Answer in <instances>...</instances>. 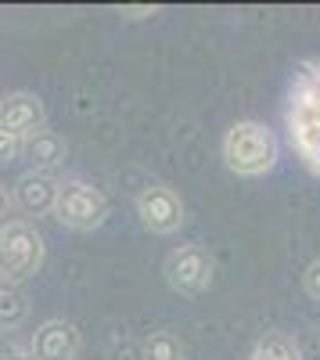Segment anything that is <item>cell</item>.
<instances>
[{"instance_id":"obj_1","label":"cell","mask_w":320,"mask_h":360,"mask_svg":"<svg viewBox=\"0 0 320 360\" xmlns=\"http://www.w3.org/2000/svg\"><path fill=\"white\" fill-rule=\"evenodd\" d=\"M223 162L238 176H263L277 166V137L267 123L241 119L223 137Z\"/></svg>"},{"instance_id":"obj_2","label":"cell","mask_w":320,"mask_h":360,"mask_svg":"<svg viewBox=\"0 0 320 360\" xmlns=\"http://www.w3.org/2000/svg\"><path fill=\"white\" fill-rule=\"evenodd\" d=\"M44 259H47V242L33 220L0 224V281L22 285L36 278Z\"/></svg>"},{"instance_id":"obj_3","label":"cell","mask_w":320,"mask_h":360,"mask_svg":"<svg viewBox=\"0 0 320 360\" xmlns=\"http://www.w3.org/2000/svg\"><path fill=\"white\" fill-rule=\"evenodd\" d=\"M54 220L69 231H98L108 220V198L91 180H62L54 202Z\"/></svg>"},{"instance_id":"obj_4","label":"cell","mask_w":320,"mask_h":360,"mask_svg":"<svg viewBox=\"0 0 320 360\" xmlns=\"http://www.w3.org/2000/svg\"><path fill=\"white\" fill-rule=\"evenodd\" d=\"M162 274H166V285L180 295H201L213 278H216V263L213 256L201 249V245H180L173 249L162 263Z\"/></svg>"},{"instance_id":"obj_5","label":"cell","mask_w":320,"mask_h":360,"mask_svg":"<svg viewBox=\"0 0 320 360\" xmlns=\"http://www.w3.org/2000/svg\"><path fill=\"white\" fill-rule=\"evenodd\" d=\"M137 217L152 234H177L184 227V198L169 184H148L137 195Z\"/></svg>"},{"instance_id":"obj_6","label":"cell","mask_w":320,"mask_h":360,"mask_svg":"<svg viewBox=\"0 0 320 360\" xmlns=\"http://www.w3.org/2000/svg\"><path fill=\"white\" fill-rule=\"evenodd\" d=\"M0 127L8 134H15L18 141H29L33 134L47 130V108L40 101V94L33 90H11L0 98Z\"/></svg>"},{"instance_id":"obj_7","label":"cell","mask_w":320,"mask_h":360,"mask_svg":"<svg viewBox=\"0 0 320 360\" xmlns=\"http://www.w3.org/2000/svg\"><path fill=\"white\" fill-rule=\"evenodd\" d=\"M79 349H83V335L65 317H51L33 332V356L36 360H76Z\"/></svg>"},{"instance_id":"obj_8","label":"cell","mask_w":320,"mask_h":360,"mask_svg":"<svg viewBox=\"0 0 320 360\" xmlns=\"http://www.w3.org/2000/svg\"><path fill=\"white\" fill-rule=\"evenodd\" d=\"M58 184L62 180H54L47 173H22L11 188V205L22 209L25 217H47L54 213V202H58Z\"/></svg>"},{"instance_id":"obj_9","label":"cell","mask_w":320,"mask_h":360,"mask_svg":"<svg viewBox=\"0 0 320 360\" xmlns=\"http://www.w3.org/2000/svg\"><path fill=\"white\" fill-rule=\"evenodd\" d=\"M22 155L29 159L33 173H47V176H54L58 169L65 166V159H69V144H65L62 134L40 130V134H33L29 141H22Z\"/></svg>"},{"instance_id":"obj_10","label":"cell","mask_w":320,"mask_h":360,"mask_svg":"<svg viewBox=\"0 0 320 360\" xmlns=\"http://www.w3.org/2000/svg\"><path fill=\"white\" fill-rule=\"evenodd\" d=\"M29 317V295L22 285L0 281V332H18Z\"/></svg>"},{"instance_id":"obj_11","label":"cell","mask_w":320,"mask_h":360,"mask_svg":"<svg viewBox=\"0 0 320 360\" xmlns=\"http://www.w3.org/2000/svg\"><path fill=\"white\" fill-rule=\"evenodd\" d=\"M144 360H187V346L177 332H152L140 342Z\"/></svg>"},{"instance_id":"obj_12","label":"cell","mask_w":320,"mask_h":360,"mask_svg":"<svg viewBox=\"0 0 320 360\" xmlns=\"http://www.w3.org/2000/svg\"><path fill=\"white\" fill-rule=\"evenodd\" d=\"M248 360H302V349L292 335H284V332H267L263 339L255 342L252 356Z\"/></svg>"},{"instance_id":"obj_13","label":"cell","mask_w":320,"mask_h":360,"mask_svg":"<svg viewBox=\"0 0 320 360\" xmlns=\"http://www.w3.org/2000/svg\"><path fill=\"white\" fill-rule=\"evenodd\" d=\"M0 360H36L33 356V335L0 332Z\"/></svg>"},{"instance_id":"obj_14","label":"cell","mask_w":320,"mask_h":360,"mask_svg":"<svg viewBox=\"0 0 320 360\" xmlns=\"http://www.w3.org/2000/svg\"><path fill=\"white\" fill-rule=\"evenodd\" d=\"M18 155H22V141H18L15 134H8L4 127H0V166L15 162Z\"/></svg>"},{"instance_id":"obj_15","label":"cell","mask_w":320,"mask_h":360,"mask_svg":"<svg viewBox=\"0 0 320 360\" xmlns=\"http://www.w3.org/2000/svg\"><path fill=\"white\" fill-rule=\"evenodd\" d=\"M108 360H144V356H140V346L133 339H115L108 346Z\"/></svg>"},{"instance_id":"obj_16","label":"cell","mask_w":320,"mask_h":360,"mask_svg":"<svg viewBox=\"0 0 320 360\" xmlns=\"http://www.w3.org/2000/svg\"><path fill=\"white\" fill-rule=\"evenodd\" d=\"M302 285H306L309 299H316V303H320V259H313V263L306 266V274H302Z\"/></svg>"},{"instance_id":"obj_17","label":"cell","mask_w":320,"mask_h":360,"mask_svg":"<svg viewBox=\"0 0 320 360\" xmlns=\"http://www.w3.org/2000/svg\"><path fill=\"white\" fill-rule=\"evenodd\" d=\"M11 188L8 184H0V224H8V217H11Z\"/></svg>"},{"instance_id":"obj_18","label":"cell","mask_w":320,"mask_h":360,"mask_svg":"<svg viewBox=\"0 0 320 360\" xmlns=\"http://www.w3.org/2000/svg\"><path fill=\"white\" fill-rule=\"evenodd\" d=\"M123 15L126 18H148V15H155V8H123Z\"/></svg>"}]
</instances>
